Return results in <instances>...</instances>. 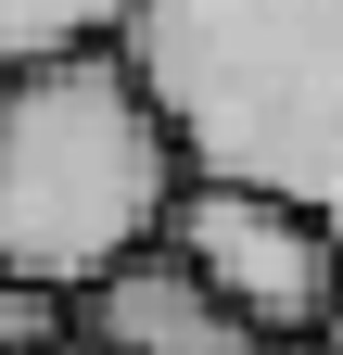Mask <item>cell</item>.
Segmentation results:
<instances>
[{
    "label": "cell",
    "instance_id": "1",
    "mask_svg": "<svg viewBox=\"0 0 343 355\" xmlns=\"http://www.w3.org/2000/svg\"><path fill=\"white\" fill-rule=\"evenodd\" d=\"M191 140L127 38L0 64V279L90 292L102 266L165 241Z\"/></svg>",
    "mask_w": 343,
    "mask_h": 355
},
{
    "label": "cell",
    "instance_id": "2",
    "mask_svg": "<svg viewBox=\"0 0 343 355\" xmlns=\"http://www.w3.org/2000/svg\"><path fill=\"white\" fill-rule=\"evenodd\" d=\"M127 51L191 165L267 178L343 229V0H127Z\"/></svg>",
    "mask_w": 343,
    "mask_h": 355
},
{
    "label": "cell",
    "instance_id": "3",
    "mask_svg": "<svg viewBox=\"0 0 343 355\" xmlns=\"http://www.w3.org/2000/svg\"><path fill=\"white\" fill-rule=\"evenodd\" d=\"M165 241H178L203 279L229 292V318H242L254 343H318L331 304H343V229H331L318 203L267 191V178H217V165H191L178 203H165Z\"/></svg>",
    "mask_w": 343,
    "mask_h": 355
},
{
    "label": "cell",
    "instance_id": "4",
    "mask_svg": "<svg viewBox=\"0 0 343 355\" xmlns=\"http://www.w3.org/2000/svg\"><path fill=\"white\" fill-rule=\"evenodd\" d=\"M76 343H102V355H267V343L229 318V292L203 279L178 241L102 266V279L76 292Z\"/></svg>",
    "mask_w": 343,
    "mask_h": 355
},
{
    "label": "cell",
    "instance_id": "5",
    "mask_svg": "<svg viewBox=\"0 0 343 355\" xmlns=\"http://www.w3.org/2000/svg\"><path fill=\"white\" fill-rule=\"evenodd\" d=\"M76 38H127V0H0V64L76 51Z\"/></svg>",
    "mask_w": 343,
    "mask_h": 355
},
{
    "label": "cell",
    "instance_id": "6",
    "mask_svg": "<svg viewBox=\"0 0 343 355\" xmlns=\"http://www.w3.org/2000/svg\"><path fill=\"white\" fill-rule=\"evenodd\" d=\"M51 343H76V292L0 279V355H51Z\"/></svg>",
    "mask_w": 343,
    "mask_h": 355
},
{
    "label": "cell",
    "instance_id": "7",
    "mask_svg": "<svg viewBox=\"0 0 343 355\" xmlns=\"http://www.w3.org/2000/svg\"><path fill=\"white\" fill-rule=\"evenodd\" d=\"M318 343H331V355H343V304H331V330H318Z\"/></svg>",
    "mask_w": 343,
    "mask_h": 355
},
{
    "label": "cell",
    "instance_id": "8",
    "mask_svg": "<svg viewBox=\"0 0 343 355\" xmlns=\"http://www.w3.org/2000/svg\"><path fill=\"white\" fill-rule=\"evenodd\" d=\"M267 355H331V343H267Z\"/></svg>",
    "mask_w": 343,
    "mask_h": 355
},
{
    "label": "cell",
    "instance_id": "9",
    "mask_svg": "<svg viewBox=\"0 0 343 355\" xmlns=\"http://www.w3.org/2000/svg\"><path fill=\"white\" fill-rule=\"evenodd\" d=\"M51 355H102V343H51Z\"/></svg>",
    "mask_w": 343,
    "mask_h": 355
}]
</instances>
